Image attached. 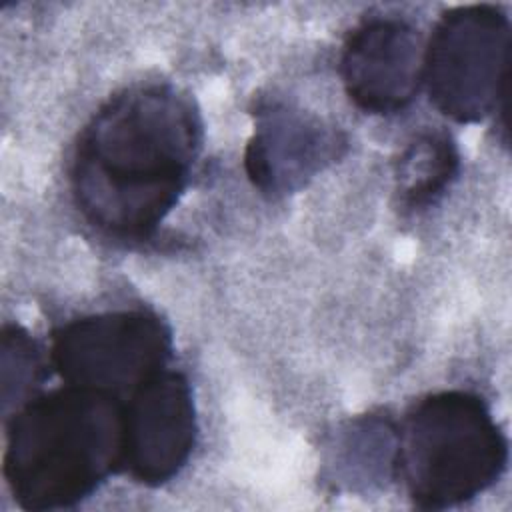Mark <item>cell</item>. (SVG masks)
<instances>
[{
  "mask_svg": "<svg viewBox=\"0 0 512 512\" xmlns=\"http://www.w3.org/2000/svg\"><path fill=\"white\" fill-rule=\"evenodd\" d=\"M38 350L34 340L18 326H6L2 334V398L8 404L16 398V408L22 406V396L38 382Z\"/></svg>",
  "mask_w": 512,
  "mask_h": 512,
  "instance_id": "10",
  "label": "cell"
},
{
  "mask_svg": "<svg viewBox=\"0 0 512 512\" xmlns=\"http://www.w3.org/2000/svg\"><path fill=\"white\" fill-rule=\"evenodd\" d=\"M506 462V438L472 392L426 396L398 432L396 470L420 508L442 510L472 500L500 478Z\"/></svg>",
  "mask_w": 512,
  "mask_h": 512,
  "instance_id": "3",
  "label": "cell"
},
{
  "mask_svg": "<svg viewBox=\"0 0 512 512\" xmlns=\"http://www.w3.org/2000/svg\"><path fill=\"white\" fill-rule=\"evenodd\" d=\"M510 22L498 6L446 12L424 48V84L456 122H478L506 104Z\"/></svg>",
  "mask_w": 512,
  "mask_h": 512,
  "instance_id": "4",
  "label": "cell"
},
{
  "mask_svg": "<svg viewBox=\"0 0 512 512\" xmlns=\"http://www.w3.org/2000/svg\"><path fill=\"white\" fill-rule=\"evenodd\" d=\"M122 450V402L66 384L16 408L8 426L4 478L26 510L70 508L122 468Z\"/></svg>",
  "mask_w": 512,
  "mask_h": 512,
  "instance_id": "2",
  "label": "cell"
},
{
  "mask_svg": "<svg viewBox=\"0 0 512 512\" xmlns=\"http://www.w3.org/2000/svg\"><path fill=\"white\" fill-rule=\"evenodd\" d=\"M202 146L190 98L166 84L112 96L82 130L72 194L82 216L116 240H144L184 194Z\"/></svg>",
  "mask_w": 512,
  "mask_h": 512,
  "instance_id": "1",
  "label": "cell"
},
{
  "mask_svg": "<svg viewBox=\"0 0 512 512\" xmlns=\"http://www.w3.org/2000/svg\"><path fill=\"white\" fill-rule=\"evenodd\" d=\"M172 356L168 326L154 314L104 312L72 320L52 338L50 358L70 386L118 400L166 370Z\"/></svg>",
  "mask_w": 512,
  "mask_h": 512,
  "instance_id": "5",
  "label": "cell"
},
{
  "mask_svg": "<svg viewBox=\"0 0 512 512\" xmlns=\"http://www.w3.org/2000/svg\"><path fill=\"white\" fill-rule=\"evenodd\" d=\"M460 152L446 130H424L402 150L396 162L400 206L418 212L436 204L456 180Z\"/></svg>",
  "mask_w": 512,
  "mask_h": 512,
  "instance_id": "9",
  "label": "cell"
},
{
  "mask_svg": "<svg viewBox=\"0 0 512 512\" xmlns=\"http://www.w3.org/2000/svg\"><path fill=\"white\" fill-rule=\"evenodd\" d=\"M126 400L122 468L146 486H162L180 474L196 444L192 388L182 374L164 370Z\"/></svg>",
  "mask_w": 512,
  "mask_h": 512,
  "instance_id": "6",
  "label": "cell"
},
{
  "mask_svg": "<svg viewBox=\"0 0 512 512\" xmlns=\"http://www.w3.org/2000/svg\"><path fill=\"white\" fill-rule=\"evenodd\" d=\"M340 76L360 110L400 112L424 84V44L418 28L396 16L360 22L344 42Z\"/></svg>",
  "mask_w": 512,
  "mask_h": 512,
  "instance_id": "7",
  "label": "cell"
},
{
  "mask_svg": "<svg viewBox=\"0 0 512 512\" xmlns=\"http://www.w3.org/2000/svg\"><path fill=\"white\" fill-rule=\"evenodd\" d=\"M342 136L320 118L286 104H266L256 114L244 152L252 184L268 196H284L338 158Z\"/></svg>",
  "mask_w": 512,
  "mask_h": 512,
  "instance_id": "8",
  "label": "cell"
}]
</instances>
